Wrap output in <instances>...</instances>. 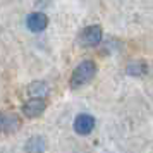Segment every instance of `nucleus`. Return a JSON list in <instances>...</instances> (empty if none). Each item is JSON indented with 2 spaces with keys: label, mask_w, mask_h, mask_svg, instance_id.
Wrapping results in <instances>:
<instances>
[{
  "label": "nucleus",
  "mask_w": 153,
  "mask_h": 153,
  "mask_svg": "<svg viewBox=\"0 0 153 153\" xmlns=\"http://www.w3.org/2000/svg\"><path fill=\"white\" fill-rule=\"evenodd\" d=\"M97 74V64L93 60H84L77 65L71 76V88H81L88 84Z\"/></svg>",
  "instance_id": "nucleus-1"
},
{
  "label": "nucleus",
  "mask_w": 153,
  "mask_h": 153,
  "mask_svg": "<svg viewBox=\"0 0 153 153\" xmlns=\"http://www.w3.org/2000/svg\"><path fill=\"white\" fill-rule=\"evenodd\" d=\"M102 38H103V31H102V26H98V24H91L88 28H84L81 31V35H79V43L83 45V47H97L98 43L102 42Z\"/></svg>",
  "instance_id": "nucleus-2"
},
{
  "label": "nucleus",
  "mask_w": 153,
  "mask_h": 153,
  "mask_svg": "<svg viewBox=\"0 0 153 153\" xmlns=\"http://www.w3.org/2000/svg\"><path fill=\"white\" fill-rule=\"evenodd\" d=\"M47 108V102L45 98H29L28 102L22 103V114L29 119L40 117Z\"/></svg>",
  "instance_id": "nucleus-3"
},
{
  "label": "nucleus",
  "mask_w": 153,
  "mask_h": 153,
  "mask_svg": "<svg viewBox=\"0 0 153 153\" xmlns=\"http://www.w3.org/2000/svg\"><path fill=\"white\" fill-rule=\"evenodd\" d=\"M95 129V117L90 114H79L74 119V131L79 136H86Z\"/></svg>",
  "instance_id": "nucleus-4"
},
{
  "label": "nucleus",
  "mask_w": 153,
  "mask_h": 153,
  "mask_svg": "<svg viewBox=\"0 0 153 153\" xmlns=\"http://www.w3.org/2000/svg\"><path fill=\"white\" fill-rule=\"evenodd\" d=\"M26 26L33 33H42L48 26V17H47V14H43V12H31L26 17Z\"/></svg>",
  "instance_id": "nucleus-5"
},
{
  "label": "nucleus",
  "mask_w": 153,
  "mask_h": 153,
  "mask_svg": "<svg viewBox=\"0 0 153 153\" xmlns=\"http://www.w3.org/2000/svg\"><path fill=\"white\" fill-rule=\"evenodd\" d=\"M21 127V120L17 115L14 114H2L0 112V132H5V134H10V132H16Z\"/></svg>",
  "instance_id": "nucleus-6"
},
{
  "label": "nucleus",
  "mask_w": 153,
  "mask_h": 153,
  "mask_svg": "<svg viewBox=\"0 0 153 153\" xmlns=\"http://www.w3.org/2000/svg\"><path fill=\"white\" fill-rule=\"evenodd\" d=\"M24 150H26V153H45L47 141H45L43 136H33V138H29L26 141Z\"/></svg>",
  "instance_id": "nucleus-7"
},
{
  "label": "nucleus",
  "mask_w": 153,
  "mask_h": 153,
  "mask_svg": "<svg viewBox=\"0 0 153 153\" xmlns=\"http://www.w3.org/2000/svg\"><path fill=\"white\" fill-rule=\"evenodd\" d=\"M28 93L31 95V98H43L48 93V84L45 81H35L28 88Z\"/></svg>",
  "instance_id": "nucleus-8"
},
{
  "label": "nucleus",
  "mask_w": 153,
  "mask_h": 153,
  "mask_svg": "<svg viewBox=\"0 0 153 153\" xmlns=\"http://www.w3.org/2000/svg\"><path fill=\"white\" fill-rule=\"evenodd\" d=\"M146 72V64L138 60V62H131L127 65V74H131V76H143Z\"/></svg>",
  "instance_id": "nucleus-9"
}]
</instances>
